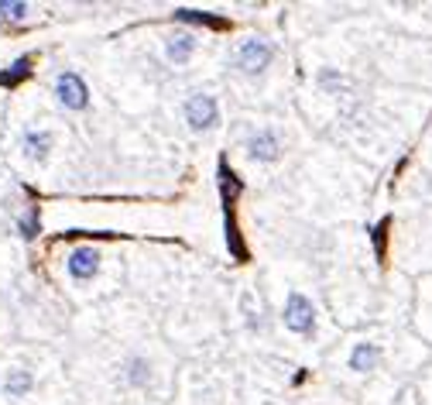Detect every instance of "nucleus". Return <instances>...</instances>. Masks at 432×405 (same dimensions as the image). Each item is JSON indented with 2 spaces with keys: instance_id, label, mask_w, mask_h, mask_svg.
<instances>
[{
  "instance_id": "obj_13",
  "label": "nucleus",
  "mask_w": 432,
  "mask_h": 405,
  "mask_svg": "<svg viewBox=\"0 0 432 405\" xmlns=\"http://www.w3.org/2000/svg\"><path fill=\"white\" fill-rule=\"evenodd\" d=\"M27 388H31V375L27 371H14L7 378V395H25Z\"/></svg>"
},
{
  "instance_id": "obj_7",
  "label": "nucleus",
  "mask_w": 432,
  "mask_h": 405,
  "mask_svg": "<svg viewBox=\"0 0 432 405\" xmlns=\"http://www.w3.org/2000/svg\"><path fill=\"white\" fill-rule=\"evenodd\" d=\"M378 361H381L378 344H357L350 354V371H374Z\"/></svg>"
},
{
  "instance_id": "obj_8",
  "label": "nucleus",
  "mask_w": 432,
  "mask_h": 405,
  "mask_svg": "<svg viewBox=\"0 0 432 405\" xmlns=\"http://www.w3.org/2000/svg\"><path fill=\"white\" fill-rule=\"evenodd\" d=\"M192 49H196V45H192V35H172V38L165 42V55H168L175 66H186Z\"/></svg>"
},
{
  "instance_id": "obj_11",
  "label": "nucleus",
  "mask_w": 432,
  "mask_h": 405,
  "mask_svg": "<svg viewBox=\"0 0 432 405\" xmlns=\"http://www.w3.org/2000/svg\"><path fill=\"white\" fill-rule=\"evenodd\" d=\"M27 73H31V58L25 55V58H18V62L7 69V73H0V86H18Z\"/></svg>"
},
{
  "instance_id": "obj_6",
  "label": "nucleus",
  "mask_w": 432,
  "mask_h": 405,
  "mask_svg": "<svg viewBox=\"0 0 432 405\" xmlns=\"http://www.w3.org/2000/svg\"><path fill=\"white\" fill-rule=\"evenodd\" d=\"M247 155L254 162H274L278 158V137L271 131H258V135L247 137Z\"/></svg>"
},
{
  "instance_id": "obj_14",
  "label": "nucleus",
  "mask_w": 432,
  "mask_h": 405,
  "mask_svg": "<svg viewBox=\"0 0 432 405\" xmlns=\"http://www.w3.org/2000/svg\"><path fill=\"white\" fill-rule=\"evenodd\" d=\"M127 381L131 385H144L148 381V364L144 361H127Z\"/></svg>"
},
{
  "instance_id": "obj_10",
  "label": "nucleus",
  "mask_w": 432,
  "mask_h": 405,
  "mask_svg": "<svg viewBox=\"0 0 432 405\" xmlns=\"http://www.w3.org/2000/svg\"><path fill=\"white\" fill-rule=\"evenodd\" d=\"M49 148H52V137L49 135H38V131H27L25 135V151L31 158H45Z\"/></svg>"
},
{
  "instance_id": "obj_15",
  "label": "nucleus",
  "mask_w": 432,
  "mask_h": 405,
  "mask_svg": "<svg viewBox=\"0 0 432 405\" xmlns=\"http://www.w3.org/2000/svg\"><path fill=\"white\" fill-rule=\"evenodd\" d=\"M227 241H230L234 258H243V244H241V237H237V223H234V216H227Z\"/></svg>"
},
{
  "instance_id": "obj_2",
  "label": "nucleus",
  "mask_w": 432,
  "mask_h": 405,
  "mask_svg": "<svg viewBox=\"0 0 432 405\" xmlns=\"http://www.w3.org/2000/svg\"><path fill=\"white\" fill-rule=\"evenodd\" d=\"M186 120H189L192 131H210L216 120H220L216 100L210 96V93H196V96H189V104H186Z\"/></svg>"
},
{
  "instance_id": "obj_3",
  "label": "nucleus",
  "mask_w": 432,
  "mask_h": 405,
  "mask_svg": "<svg viewBox=\"0 0 432 405\" xmlns=\"http://www.w3.org/2000/svg\"><path fill=\"white\" fill-rule=\"evenodd\" d=\"M55 96H58L62 107L69 110H86V104H89V89H86V82L76 73H62L55 80Z\"/></svg>"
},
{
  "instance_id": "obj_4",
  "label": "nucleus",
  "mask_w": 432,
  "mask_h": 405,
  "mask_svg": "<svg viewBox=\"0 0 432 405\" xmlns=\"http://www.w3.org/2000/svg\"><path fill=\"white\" fill-rule=\"evenodd\" d=\"M285 323H288V330H296V333H312L316 309H312V302L302 296V292H292L288 302H285Z\"/></svg>"
},
{
  "instance_id": "obj_9",
  "label": "nucleus",
  "mask_w": 432,
  "mask_h": 405,
  "mask_svg": "<svg viewBox=\"0 0 432 405\" xmlns=\"http://www.w3.org/2000/svg\"><path fill=\"white\" fill-rule=\"evenodd\" d=\"M220 189H223V203H234V196L243 189L241 179L230 172V165L227 162H220Z\"/></svg>"
},
{
  "instance_id": "obj_17",
  "label": "nucleus",
  "mask_w": 432,
  "mask_h": 405,
  "mask_svg": "<svg viewBox=\"0 0 432 405\" xmlns=\"http://www.w3.org/2000/svg\"><path fill=\"white\" fill-rule=\"evenodd\" d=\"M34 227H38V216H34V210L27 213V220H21V230H25V237H34Z\"/></svg>"
},
{
  "instance_id": "obj_1",
  "label": "nucleus",
  "mask_w": 432,
  "mask_h": 405,
  "mask_svg": "<svg viewBox=\"0 0 432 405\" xmlns=\"http://www.w3.org/2000/svg\"><path fill=\"white\" fill-rule=\"evenodd\" d=\"M234 66L241 69V73H265L271 66V45L268 42H261V38H247L237 45V52H234Z\"/></svg>"
},
{
  "instance_id": "obj_16",
  "label": "nucleus",
  "mask_w": 432,
  "mask_h": 405,
  "mask_svg": "<svg viewBox=\"0 0 432 405\" xmlns=\"http://www.w3.org/2000/svg\"><path fill=\"white\" fill-rule=\"evenodd\" d=\"M27 14V4H0V18L4 21H21Z\"/></svg>"
},
{
  "instance_id": "obj_5",
  "label": "nucleus",
  "mask_w": 432,
  "mask_h": 405,
  "mask_svg": "<svg viewBox=\"0 0 432 405\" xmlns=\"http://www.w3.org/2000/svg\"><path fill=\"white\" fill-rule=\"evenodd\" d=\"M69 271H72L76 282H89V278L100 271V251H96V247H80V251H72Z\"/></svg>"
},
{
  "instance_id": "obj_12",
  "label": "nucleus",
  "mask_w": 432,
  "mask_h": 405,
  "mask_svg": "<svg viewBox=\"0 0 432 405\" xmlns=\"http://www.w3.org/2000/svg\"><path fill=\"white\" fill-rule=\"evenodd\" d=\"M179 21H189V25H210V27L223 25L220 18H213V14H203V11H179Z\"/></svg>"
}]
</instances>
